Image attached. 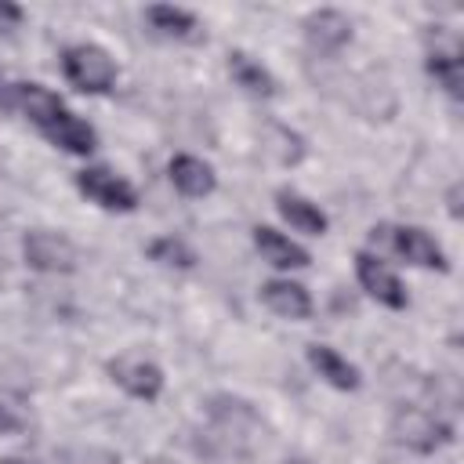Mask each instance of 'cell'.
I'll list each match as a JSON object with an SVG mask.
<instances>
[{
    "label": "cell",
    "instance_id": "obj_15",
    "mask_svg": "<svg viewBox=\"0 0 464 464\" xmlns=\"http://www.w3.org/2000/svg\"><path fill=\"white\" fill-rule=\"evenodd\" d=\"M276 207H279V214H283L297 232H308V236H323V232H326V214H323L315 203H308L304 196H297V192H290V188H279V192H276Z\"/></svg>",
    "mask_w": 464,
    "mask_h": 464
},
{
    "label": "cell",
    "instance_id": "obj_19",
    "mask_svg": "<svg viewBox=\"0 0 464 464\" xmlns=\"http://www.w3.org/2000/svg\"><path fill=\"white\" fill-rule=\"evenodd\" d=\"M149 22L167 36H192V29H196V18L188 11H181V7H170V4L149 7Z\"/></svg>",
    "mask_w": 464,
    "mask_h": 464
},
{
    "label": "cell",
    "instance_id": "obj_14",
    "mask_svg": "<svg viewBox=\"0 0 464 464\" xmlns=\"http://www.w3.org/2000/svg\"><path fill=\"white\" fill-rule=\"evenodd\" d=\"M308 362L315 366V373H319L326 384H334V388H341V392H355V388H359V370H355L341 352H334L330 344H312V348H308Z\"/></svg>",
    "mask_w": 464,
    "mask_h": 464
},
{
    "label": "cell",
    "instance_id": "obj_21",
    "mask_svg": "<svg viewBox=\"0 0 464 464\" xmlns=\"http://www.w3.org/2000/svg\"><path fill=\"white\" fill-rule=\"evenodd\" d=\"M14 22H22V7L0 0V29H7V25H14Z\"/></svg>",
    "mask_w": 464,
    "mask_h": 464
},
{
    "label": "cell",
    "instance_id": "obj_5",
    "mask_svg": "<svg viewBox=\"0 0 464 464\" xmlns=\"http://www.w3.org/2000/svg\"><path fill=\"white\" fill-rule=\"evenodd\" d=\"M373 232H381L388 243H392V250L399 254V257H406L410 265H420V268H439V272H446L450 265H446V254H442V246L424 232V228H417V225H399V228H373Z\"/></svg>",
    "mask_w": 464,
    "mask_h": 464
},
{
    "label": "cell",
    "instance_id": "obj_1",
    "mask_svg": "<svg viewBox=\"0 0 464 464\" xmlns=\"http://www.w3.org/2000/svg\"><path fill=\"white\" fill-rule=\"evenodd\" d=\"M62 69L65 80L87 94H105L116 83V62L109 58L105 47L98 44H76L62 54Z\"/></svg>",
    "mask_w": 464,
    "mask_h": 464
},
{
    "label": "cell",
    "instance_id": "obj_9",
    "mask_svg": "<svg viewBox=\"0 0 464 464\" xmlns=\"http://www.w3.org/2000/svg\"><path fill=\"white\" fill-rule=\"evenodd\" d=\"M7 105H14L18 112H25L36 127H47L58 112H65L62 98H58L54 91L40 87V83H14L11 94H7Z\"/></svg>",
    "mask_w": 464,
    "mask_h": 464
},
{
    "label": "cell",
    "instance_id": "obj_7",
    "mask_svg": "<svg viewBox=\"0 0 464 464\" xmlns=\"http://www.w3.org/2000/svg\"><path fill=\"white\" fill-rule=\"evenodd\" d=\"M109 373H112V381H116L127 395H134V399L152 402V399L163 392V373H160L156 362H145V359H112V362H109Z\"/></svg>",
    "mask_w": 464,
    "mask_h": 464
},
{
    "label": "cell",
    "instance_id": "obj_10",
    "mask_svg": "<svg viewBox=\"0 0 464 464\" xmlns=\"http://www.w3.org/2000/svg\"><path fill=\"white\" fill-rule=\"evenodd\" d=\"M254 246H257L261 257H265L268 265H276V268H308V261H312L301 243H294L290 236H283V232H276V228H268V225H257V228H254Z\"/></svg>",
    "mask_w": 464,
    "mask_h": 464
},
{
    "label": "cell",
    "instance_id": "obj_23",
    "mask_svg": "<svg viewBox=\"0 0 464 464\" xmlns=\"http://www.w3.org/2000/svg\"><path fill=\"white\" fill-rule=\"evenodd\" d=\"M450 210H453V218L460 214V185H453V188H450Z\"/></svg>",
    "mask_w": 464,
    "mask_h": 464
},
{
    "label": "cell",
    "instance_id": "obj_12",
    "mask_svg": "<svg viewBox=\"0 0 464 464\" xmlns=\"http://www.w3.org/2000/svg\"><path fill=\"white\" fill-rule=\"evenodd\" d=\"M261 301L283 315V319H308L312 315V297L301 283H290V279H268L261 286Z\"/></svg>",
    "mask_w": 464,
    "mask_h": 464
},
{
    "label": "cell",
    "instance_id": "obj_16",
    "mask_svg": "<svg viewBox=\"0 0 464 464\" xmlns=\"http://www.w3.org/2000/svg\"><path fill=\"white\" fill-rule=\"evenodd\" d=\"M428 72L446 87L450 98H460L464 94V65H460V47L457 44L431 47L428 51Z\"/></svg>",
    "mask_w": 464,
    "mask_h": 464
},
{
    "label": "cell",
    "instance_id": "obj_20",
    "mask_svg": "<svg viewBox=\"0 0 464 464\" xmlns=\"http://www.w3.org/2000/svg\"><path fill=\"white\" fill-rule=\"evenodd\" d=\"M62 460H65V464H120L116 453H109V450H102V446H76V450H69Z\"/></svg>",
    "mask_w": 464,
    "mask_h": 464
},
{
    "label": "cell",
    "instance_id": "obj_13",
    "mask_svg": "<svg viewBox=\"0 0 464 464\" xmlns=\"http://www.w3.org/2000/svg\"><path fill=\"white\" fill-rule=\"evenodd\" d=\"M170 181H174V188H178L181 196H192V199L210 196L214 185H218L210 163H203L199 156H174V160H170Z\"/></svg>",
    "mask_w": 464,
    "mask_h": 464
},
{
    "label": "cell",
    "instance_id": "obj_18",
    "mask_svg": "<svg viewBox=\"0 0 464 464\" xmlns=\"http://www.w3.org/2000/svg\"><path fill=\"white\" fill-rule=\"evenodd\" d=\"M149 257L160 261V265H170V268H192L196 265V254L185 239H174V236H160L149 243Z\"/></svg>",
    "mask_w": 464,
    "mask_h": 464
},
{
    "label": "cell",
    "instance_id": "obj_17",
    "mask_svg": "<svg viewBox=\"0 0 464 464\" xmlns=\"http://www.w3.org/2000/svg\"><path fill=\"white\" fill-rule=\"evenodd\" d=\"M228 72H232V80H236L243 91H250V94H261V98H272V94H276L272 72H268L261 62H254L250 54H243V51H232V54H228Z\"/></svg>",
    "mask_w": 464,
    "mask_h": 464
},
{
    "label": "cell",
    "instance_id": "obj_2",
    "mask_svg": "<svg viewBox=\"0 0 464 464\" xmlns=\"http://www.w3.org/2000/svg\"><path fill=\"white\" fill-rule=\"evenodd\" d=\"M392 439L406 450H417V453H431V450H442L453 442V428L446 420H439L435 413L428 410H417V406H406L392 417Z\"/></svg>",
    "mask_w": 464,
    "mask_h": 464
},
{
    "label": "cell",
    "instance_id": "obj_8",
    "mask_svg": "<svg viewBox=\"0 0 464 464\" xmlns=\"http://www.w3.org/2000/svg\"><path fill=\"white\" fill-rule=\"evenodd\" d=\"M304 40H308L315 51L334 54V51H341V47L352 40V22H348L341 11H334V7L312 11V14L304 18Z\"/></svg>",
    "mask_w": 464,
    "mask_h": 464
},
{
    "label": "cell",
    "instance_id": "obj_4",
    "mask_svg": "<svg viewBox=\"0 0 464 464\" xmlns=\"http://www.w3.org/2000/svg\"><path fill=\"white\" fill-rule=\"evenodd\" d=\"M22 250H25V261L40 272H72L76 268V246L62 232L33 228L22 239Z\"/></svg>",
    "mask_w": 464,
    "mask_h": 464
},
{
    "label": "cell",
    "instance_id": "obj_11",
    "mask_svg": "<svg viewBox=\"0 0 464 464\" xmlns=\"http://www.w3.org/2000/svg\"><path fill=\"white\" fill-rule=\"evenodd\" d=\"M54 145H62L65 152H72V156H87L94 145H98V134H94V127L87 123V120H80V116H72V112H58L47 127H40Z\"/></svg>",
    "mask_w": 464,
    "mask_h": 464
},
{
    "label": "cell",
    "instance_id": "obj_3",
    "mask_svg": "<svg viewBox=\"0 0 464 464\" xmlns=\"http://www.w3.org/2000/svg\"><path fill=\"white\" fill-rule=\"evenodd\" d=\"M76 188L94 199L105 210H134L138 207V192L130 181H123L120 174H112L109 167H87L76 174Z\"/></svg>",
    "mask_w": 464,
    "mask_h": 464
},
{
    "label": "cell",
    "instance_id": "obj_6",
    "mask_svg": "<svg viewBox=\"0 0 464 464\" xmlns=\"http://www.w3.org/2000/svg\"><path fill=\"white\" fill-rule=\"evenodd\" d=\"M355 276H359V283H362V290L373 297V301H381V304H388V308H406V286L399 283V276L381 261V257H373V254H355Z\"/></svg>",
    "mask_w": 464,
    "mask_h": 464
},
{
    "label": "cell",
    "instance_id": "obj_24",
    "mask_svg": "<svg viewBox=\"0 0 464 464\" xmlns=\"http://www.w3.org/2000/svg\"><path fill=\"white\" fill-rule=\"evenodd\" d=\"M145 464H174V460H167V457H152V460H145Z\"/></svg>",
    "mask_w": 464,
    "mask_h": 464
},
{
    "label": "cell",
    "instance_id": "obj_22",
    "mask_svg": "<svg viewBox=\"0 0 464 464\" xmlns=\"http://www.w3.org/2000/svg\"><path fill=\"white\" fill-rule=\"evenodd\" d=\"M18 428H22V420L0 402V435H11V431H18Z\"/></svg>",
    "mask_w": 464,
    "mask_h": 464
}]
</instances>
